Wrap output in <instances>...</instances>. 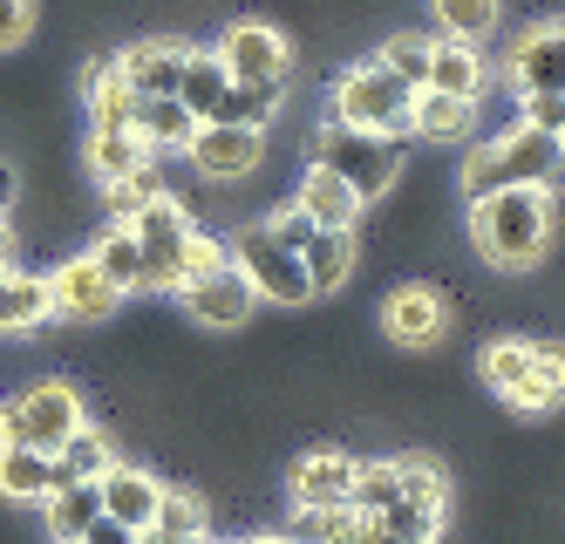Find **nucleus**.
<instances>
[{"mask_svg":"<svg viewBox=\"0 0 565 544\" xmlns=\"http://www.w3.org/2000/svg\"><path fill=\"white\" fill-rule=\"evenodd\" d=\"M558 191L552 184H511V191H491V198H470L463 204V238H470V253L483 273H539L552 259V245H558Z\"/></svg>","mask_w":565,"mask_h":544,"instance_id":"1","label":"nucleus"},{"mask_svg":"<svg viewBox=\"0 0 565 544\" xmlns=\"http://www.w3.org/2000/svg\"><path fill=\"white\" fill-rule=\"evenodd\" d=\"M511 184H565V150L552 130H532V122H504L498 137H477L457 150V204L470 198H491V191H511Z\"/></svg>","mask_w":565,"mask_h":544,"instance_id":"2","label":"nucleus"},{"mask_svg":"<svg viewBox=\"0 0 565 544\" xmlns=\"http://www.w3.org/2000/svg\"><path fill=\"white\" fill-rule=\"evenodd\" d=\"M307 163L334 171L361 204H382L409 178V137H382V130H354V122L320 116L313 137H307Z\"/></svg>","mask_w":565,"mask_h":544,"instance_id":"3","label":"nucleus"},{"mask_svg":"<svg viewBox=\"0 0 565 544\" xmlns=\"http://www.w3.org/2000/svg\"><path fill=\"white\" fill-rule=\"evenodd\" d=\"M409 103H416V89H409V82H402L388 62L354 55L348 68H334V75H328L320 116L354 122V130H382V137H409Z\"/></svg>","mask_w":565,"mask_h":544,"instance_id":"4","label":"nucleus"},{"mask_svg":"<svg viewBox=\"0 0 565 544\" xmlns=\"http://www.w3.org/2000/svg\"><path fill=\"white\" fill-rule=\"evenodd\" d=\"M89 423V395L68 374H42L21 395H8V415H0V442H34V449H62L75 429Z\"/></svg>","mask_w":565,"mask_h":544,"instance_id":"5","label":"nucleus"},{"mask_svg":"<svg viewBox=\"0 0 565 544\" xmlns=\"http://www.w3.org/2000/svg\"><path fill=\"white\" fill-rule=\"evenodd\" d=\"M232 238V266L246 273V286L259 292V307H313V279H307V259L294 253V245H279L273 232H266V218H246L238 232H225Z\"/></svg>","mask_w":565,"mask_h":544,"instance_id":"6","label":"nucleus"},{"mask_svg":"<svg viewBox=\"0 0 565 544\" xmlns=\"http://www.w3.org/2000/svg\"><path fill=\"white\" fill-rule=\"evenodd\" d=\"M212 55L225 62L232 82H294V68H300L294 34L279 21H266V14H232L212 34Z\"/></svg>","mask_w":565,"mask_h":544,"instance_id":"7","label":"nucleus"},{"mask_svg":"<svg viewBox=\"0 0 565 544\" xmlns=\"http://www.w3.org/2000/svg\"><path fill=\"white\" fill-rule=\"evenodd\" d=\"M130 232L143 245V292H178V279H184V245L198 232V212H191L178 191H164V198H150L143 212L130 218Z\"/></svg>","mask_w":565,"mask_h":544,"instance_id":"8","label":"nucleus"},{"mask_svg":"<svg viewBox=\"0 0 565 544\" xmlns=\"http://www.w3.org/2000/svg\"><path fill=\"white\" fill-rule=\"evenodd\" d=\"M450 327H457V307H450V292H443L436 279H402L382 292V333H388V348L402 354H429L450 341Z\"/></svg>","mask_w":565,"mask_h":544,"instance_id":"9","label":"nucleus"},{"mask_svg":"<svg viewBox=\"0 0 565 544\" xmlns=\"http://www.w3.org/2000/svg\"><path fill=\"white\" fill-rule=\"evenodd\" d=\"M498 82L511 96H565V14H545L511 34L498 55Z\"/></svg>","mask_w":565,"mask_h":544,"instance_id":"10","label":"nucleus"},{"mask_svg":"<svg viewBox=\"0 0 565 544\" xmlns=\"http://www.w3.org/2000/svg\"><path fill=\"white\" fill-rule=\"evenodd\" d=\"M124 300H130V292L109 286L89 253L49 266V313H55V327H109L116 313H124Z\"/></svg>","mask_w":565,"mask_h":544,"instance_id":"11","label":"nucleus"},{"mask_svg":"<svg viewBox=\"0 0 565 544\" xmlns=\"http://www.w3.org/2000/svg\"><path fill=\"white\" fill-rule=\"evenodd\" d=\"M171 300H178V313L191 327H205V333H238V327H253V313H259V292L246 286V273H238V266L205 273V279H184Z\"/></svg>","mask_w":565,"mask_h":544,"instance_id":"12","label":"nucleus"},{"mask_svg":"<svg viewBox=\"0 0 565 544\" xmlns=\"http://www.w3.org/2000/svg\"><path fill=\"white\" fill-rule=\"evenodd\" d=\"M184 163L205 184H253L266 171V130H232V122H198Z\"/></svg>","mask_w":565,"mask_h":544,"instance_id":"13","label":"nucleus"},{"mask_svg":"<svg viewBox=\"0 0 565 544\" xmlns=\"http://www.w3.org/2000/svg\"><path fill=\"white\" fill-rule=\"evenodd\" d=\"M191 49H198L191 34H137V41H124V49H109V55L124 68L130 96H178Z\"/></svg>","mask_w":565,"mask_h":544,"instance_id":"14","label":"nucleus"},{"mask_svg":"<svg viewBox=\"0 0 565 544\" xmlns=\"http://www.w3.org/2000/svg\"><path fill=\"white\" fill-rule=\"evenodd\" d=\"M354 470H361V456H348V449H334V442L300 449L294 463H287V504H294V511L348 504V497H354Z\"/></svg>","mask_w":565,"mask_h":544,"instance_id":"15","label":"nucleus"},{"mask_svg":"<svg viewBox=\"0 0 565 544\" xmlns=\"http://www.w3.org/2000/svg\"><path fill=\"white\" fill-rule=\"evenodd\" d=\"M498 82V62L483 41H457V34H429V82L423 89H443V96H470L483 103Z\"/></svg>","mask_w":565,"mask_h":544,"instance_id":"16","label":"nucleus"},{"mask_svg":"<svg viewBox=\"0 0 565 544\" xmlns=\"http://www.w3.org/2000/svg\"><path fill=\"white\" fill-rule=\"evenodd\" d=\"M103 490V518H116V524H130L137 537L157 524V511H164V477H157L150 463H130V456H116V463H109V477L96 483Z\"/></svg>","mask_w":565,"mask_h":544,"instance_id":"17","label":"nucleus"},{"mask_svg":"<svg viewBox=\"0 0 565 544\" xmlns=\"http://www.w3.org/2000/svg\"><path fill=\"white\" fill-rule=\"evenodd\" d=\"M532 361H539V341H524V333H491V341L477 348V382L491 388L504 408L524 415V395H532Z\"/></svg>","mask_w":565,"mask_h":544,"instance_id":"18","label":"nucleus"},{"mask_svg":"<svg viewBox=\"0 0 565 544\" xmlns=\"http://www.w3.org/2000/svg\"><path fill=\"white\" fill-rule=\"evenodd\" d=\"M483 103L470 96H443V89H416L409 103V143H436V150H463L477 137Z\"/></svg>","mask_w":565,"mask_h":544,"instance_id":"19","label":"nucleus"},{"mask_svg":"<svg viewBox=\"0 0 565 544\" xmlns=\"http://www.w3.org/2000/svg\"><path fill=\"white\" fill-rule=\"evenodd\" d=\"M55 313H49V273H28L21 259L0 266V341H28L42 333Z\"/></svg>","mask_w":565,"mask_h":544,"instance_id":"20","label":"nucleus"},{"mask_svg":"<svg viewBox=\"0 0 565 544\" xmlns=\"http://www.w3.org/2000/svg\"><path fill=\"white\" fill-rule=\"evenodd\" d=\"M300 212L313 218V225H334V232H361V218H369V204H361L334 171H320V163H307V171L294 178V191H287Z\"/></svg>","mask_w":565,"mask_h":544,"instance_id":"21","label":"nucleus"},{"mask_svg":"<svg viewBox=\"0 0 565 544\" xmlns=\"http://www.w3.org/2000/svg\"><path fill=\"white\" fill-rule=\"evenodd\" d=\"M307 279H313V300H334V292L354 286V266H361V238L354 232H334V225H320L307 238Z\"/></svg>","mask_w":565,"mask_h":544,"instance_id":"22","label":"nucleus"},{"mask_svg":"<svg viewBox=\"0 0 565 544\" xmlns=\"http://www.w3.org/2000/svg\"><path fill=\"white\" fill-rule=\"evenodd\" d=\"M130 130L143 137V150H150V157H184V150H191V137H198V116H191L178 96H137Z\"/></svg>","mask_w":565,"mask_h":544,"instance_id":"23","label":"nucleus"},{"mask_svg":"<svg viewBox=\"0 0 565 544\" xmlns=\"http://www.w3.org/2000/svg\"><path fill=\"white\" fill-rule=\"evenodd\" d=\"M62 483L55 470V449H34V442H0V497L8 504H42V497Z\"/></svg>","mask_w":565,"mask_h":544,"instance_id":"24","label":"nucleus"},{"mask_svg":"<svg viewBox=\"0 0 565 544\" xmlns=\"http://www.w3.org/2000/svg\"><path fill=\"white\" fill-rule=\"evenodd\" d=\"M83 109H89V130H130L137 96H130L124 68H116V55H96L83 68Z\"/></svg>","mask_w":565,"mask_h":544,"instance_id":"25","label":"nucleus"},{"mask_svg":"<svg viewBox=\"0 0 565 544\" xmlns=\"http://www.w3.org/2000/svg\"><path fill=\"white\" fill-rule=\"evenodd\" d=\"M294 82H225V96L205 122H232V130H273L279 109H287Z\"/></svg>","mask_w":565,"mask_h":544,"instance_id":"26","label":"nucleus"},{"mask_svg":"<svg viewBox=\"0 0 565 544\" xmlns=\"http://www.w3.org/2000/svg\"><path fill=\"white\" fill-rule=\"evenodd\" d=\"M198 537H212V504H205V490L171 483V490H164V511H157V524H150L137 544H198Z\"/></svg>","mask_w":565,"mask_h":544,"instance_id":"27","label":"nucleus"},{"mask_svg":"<svg viewBox=\"0 0 565 544\" xmlns=\"http://www.w3.org/2000/svg\"><path fill=\"white\" fill-rule=\"evenodd\" d=\"M96 518H103V490L96 483H55L42 497V531H49V544H75Z\"/></svg>","mask_w":565,"mask_h":544,"instance_id":"28","label":"nucleus"},{"mask_svg":"<svg viewBox=\"0 0 565 544\" xmlns=\"http://www.w3.org/2000/svg\"><path fill=\"white\" fill-rule=\"evenodd\" d=\"M116 456H124V449H116V436L103 423H83V429L55 449V470H62V483H103Z\"/></svg>","mask_w":565,"mask_h":544,"instance_id":"29","label":"nucleus"},{"mask_svg":"<svg viewBox=\"0 0 565 544\" xmlns=\"http://www.w3.org/2000/svg\"><path fill=\"white\" fill-rule=\"evenodd\" d=\"M83 163H89L96 184H116V178L143 171V163H157V157L143 150L137 130H89V137H83Z\"/></svg>","mask_w":565,"mask_h":544,"instance_id":"30","label":"nucleus"},{"mask_svg":"<svg viewBox=\"0 0 565 544\" xmlns=\"http://www.w3.org/2000/svg\"><path fill=\"white\" fill-rule=\"evenodd\" d=\"M89 259L103 266V279H109V286H124L130 300L143 292V245H137V232H130V225H116V218H109V225H103V238L89 245Z\"/></svg>","mask_w":565,"mask_h":544,"instance_id":"31","label":"nucleus"},{"mask_svg":"<svg viewBox=\"0 0 565 544\" xmlns=\"http://www.w3.org/2000/svg\"><path fill=\"white\" fill-rule=\"evenodd\" d=\"M429 21H436V34L491 41L504 28V0H429Z\"/></svg>","mask_w":565,"mask_h":544,"instance_id":"32","label":"nucleus"},{"mask_svg":"<svg viewBox=\"0 0 565 544\" xmlns=\"http://www.w3.org/2000/svg\"><path fill=\"white\" fill-rule=\"evenodd\" d=\"M225 62L212 55V41H198V49H191V62H184V82H178V103L198 116V122H205L212 109H218V96H225Z\"/></svg>","mask_w":565,"mask_h":544,"instance_id":"33","label":"nucleus"},{"mask_svg":"<svg viewBox=\"0 0 565 544\" xmlns=\"http://www.w3.org/2000/svg\"><path fill=\"white\" fill-rule=\"evenodd\" d=\"M565 408V348L539 341V361H532V395H524V415L532 423H545V415Z\"/></svg>","mask_w":565,"mask_h":544,"instance_id":"34","label":"nucleus"},{"mask_svg":"<svg viewBox=\"0 0 565 544\" xmlns=\"http://www.w3.org/2000/svg\"><path fill=\"white\" fill-rule=\"evenodd\" d=\"M294 537H300V544H361V511H354V504L294 511Z\"/></svg>","mask_w":565,"mask_h":544,"instance_id":"35","label":"nucleus"},{"mask_svg":"<svg viewBox=\"0 0 565 544\" xmlns=\"http://www.w3.org/2000/svg\"><path fill=\"white\" fill-rule=\"evenodd\" d=\"M150 198H164V178H157V163H143V171H130V178H116V184H103V212L116 218V225H130Z\"/></svg>","mask_w":565,"mask_h":544,"instance_id":"36","label":"nucleus"},{"mask_svg":"<svg viewBox=\"0 0 565 544\" xmlns=\"http://www.w3.org/2000/svg\"><path fill=\"white\" fill-rule=\"evenodd\" d=\"M375 62H388L409 89H423L429 82V34H409V28H395V34H382V49H375Z\"/></svg>","mask_w":565,"mask_h":544,"instance_id":"37","label":"nucleus"},{"mask_svg":"<svg viewBox=\"0 0 565 544\" xmlns=\"http://www.w3.org/2000/svg\"><path fill=\"white\" fill-rule=\"evenodd\" d=\"M225 266H232V238L198 225L191 245H184V279H205V273H225ZM184 279H178V286H184Z\"/></svg>","mask_w":565,"mask_h":544,"instance_id":"38","label":"nucleus"},{"mask_svg":"<svg viewBox=\"0 0 565 544\" xmlns=\"http://www.w3.org/2000/svg\"><path fill=\"white\" fill-rule=\"evenodd\" d=\"M42 28V0H0V55H14Z\"/></svg>","mask_w":565,"mask_h":544,"instance_id":"39","label":"nucleus"},{"mask_svg":"<svg viewBox=\"0 0 565 544\" xmlns=\"http://www.w3.org/2000/svg\"><path fill=\"white\" fill-rule=\"evenodd\" d=\"M518 103V122H532V130H565V96H511Z\"/></svg>","mask_w":565,"mask_h":544,"instance_id":"40","label":"nucleus"},{"mask_svg":"<svg viewBox=\"0 0 565 544\" xmlns=\"http://www.w3.org/2000/svg\"><path fill=\"white\" fill-rule=\"evenodd\" d=\"M75 544H137V531H130V524H116V518H96Z\"/></svg>","mask_w":565,"mask_h":544,"instance_id":"41","label":"nucleus"},{"mask_svg":"<svg viewBox=\"0 0 565 544\" xmlns=\"http://www.w3.org/2000/svg\"><path fill=\"white\" fill-rule=\"evenodd\" d=\"M14 204H21V163L0 157V212H14Z\"/></svg>","mask_w":565,"mask_h":544,"instance_id":"42","label":"nucleus"},{"mask_svg":"<svg viewBox=\"0 0 565 544\" xmlns=\"http://www.w3.org/2000/svg\"><path fill=\"white\" fill-rule=\"evenodd\" d=\"M361 544H443V537H388V531H375L369 518H361Z\"/></svg>","mask_w":565,"mask_h":544,"instance_id":"43","label":"nucleus"},{"mask_svg":"<svg viewBox=\"0 0 565 544\" xmlns=\"http://www.w3.org/2000/svg\"><path fill=\"white\" fill-rule=\"evenodd\" d=\"M246 544H300L294 531H259V537H246Z\"/></svg>","mask_w":565,"mask_h":544,"instance_id":"44","label":"nucleus"},{"mask_svg":"<svg viewBox=\"0 0 565 544\" xmlns=\"http://www.w3.org/2000/svg\"><path fill=\"white\" fill-rule=\"evenodd\" d=\"M198 544H246V537H218V531H212V537H198Z\"/></svg>","mask_w":565,"mask_h":544,"instance_id":"45","label":"nucleus"},{"mask_svg":"<svg viewBox=\"0 0 565 544\" xmlns=\"http://www.w3.org/2000/svg\"><path fill=\"white\" fill-rule=\"evenodd\" d=\"M0 415H8V395H0Z\"/></svg>","mask_w":565,"mask_h":544,"instance_id":"46","label":"nucleus"},{"mask_svg":"<svg viewBox=\"0 0 565 544\" xmlns=\"http://www.w3.org/2000/svg\"><path fill=\"white\" fill-rule=\"evenodd\" d=\"M558 150H565V130H558Z\"/></svg>","mask_w":565,"mask_h":544,"instance_id":"47","label":"nucleus"},{"mask_svg":"<svg viewBox=\"0 0 565 544\" xmlns=\"http://www.w3.org/2000/svg\"><path fill=\"white\" fill-rule=\"evenodd\" d=\"M0 218H8V212H0Z\"/></svg>","mask_w":565,"mask_h":544,"instance_id":"48","label":"nucleus"}]
</instances>
